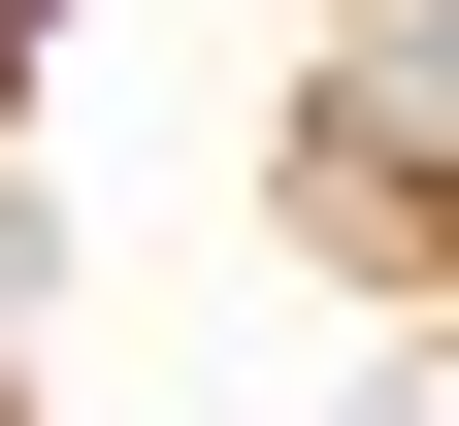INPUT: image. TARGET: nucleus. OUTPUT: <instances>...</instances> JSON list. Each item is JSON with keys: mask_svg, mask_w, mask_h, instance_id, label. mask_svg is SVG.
Segmentation results:
<instances>
[{"mask_svg": "<svg viewBox=\"0 0 459 426\" xmlns=\"http://www.w3.org/2000/svg\"><path fill=\"white\" fill-rule=\"evenodd\" d=\"M0 33H33V0H0Z\"/></svg>", "mask_w": 459, "mask_h": 426, "instance_id": "nucleus-1", "label": "nucleus"}]
</instances>
